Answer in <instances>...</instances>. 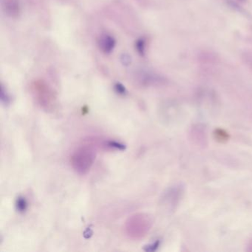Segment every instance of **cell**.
I'll return each instance as SVG.
<instances>
[{"mask_svg":"<svg viewBox=\"0 0 252 252\" xmlns=\"http://www.w3.org/2000/svg\"><path fill=\"white\" fill-rule=\"evenodd\" d=\"M97 146L95 141H88L75 149L70 156V163L77 173L85 175L91 170L96 157Z\"/></svg>","mask_w":252,"mask_h":252,"instance_id":"cell-1","label":"cell"},{"mask_svg":"<svg viewBox=\"0 0 252 252\" xmlns=\"http://www.w3.org/2000/svg\"><path fill=\"white\" fill-rule=\"evenodd\" d=\"M153 220L147 214H135L129 217L125 222L126 235L132 239L143 238L151 229Z\"/></svg>","mask_w":252,"mask_h":252,"instance_id":"cell-2","label":"cell"},{"mask_svg":"<svg viewBox=\"0 0 252 252\" xmlns=\"http://www.w3.org/2000/svg\"><path fill=\"white\" fill-rule=\"evenodd\" d=\"M32 92L36 102L44 110H53L56 104V97L52 90L42 82H36L32 86Z\"/></svg>","mask_w":252,"mask_h":252,"instance_id":"cell-3","label":"cell"},{"mask_svg":"<svg viewBox=\"0 0 252 252\" xmlns=\"http://www.w3.org/2000/svg\"><path fill=\"white\" fill-rule=\"evenodd\" d=\"M100 50L104 54H109L113 51L116 46V40L111 35L104 33L100 36L98 41Z\"/></svg>","mask_w":252,"mask_h":252,"instance_id":"cell-4","label":"cell"},{"mask_svg":"<svg viewBox=\"0 0 252 252\" xmlns=\"http://www.w3.org/2000/svg\"><path fill=\"white\" fill-rule=\"evenodd\" d=\"M2 8L11 17H17L20 13L18 0H2Z\"/></svg>","mask_w":252,"mask_h":252,"instance_id":"cell-5","label":"cell"},{"mask_svg":"<svg viewBox=\"0 0 252 252\" xmlns=\"http://www.w3.org/2000/svg\"><path fill=\"white\" fill-rule=\"evenodd\" d=\"M243 60L245 64L252 70V51L245 52L243 55Z\"/></svg>","mask_w":252,"mask_h":252,"instance_id":"cell-6","label":"cell"},{"mask_svg":"<svg viewBox=\"0 0 252 252\" xmlns=\"http://www.w3.org/2000/svg\"><path fill=\"white\" fill-rule=\"evenodd\" d=\"M17 208L20 212H23L27 209V202L23 197H19L17 201Z\"/></svg>","mask_w":252,"mask_h":252,"instance_id":"cell-7","label":"cell"},{"mask_svg":"<svg viewBox=\"0 0 252 252\" xmlns=\"http://www.w3.org/2000/svg\"><path fill=\"white\" fill-rule=\"evenodd\" d=\"M137 50L141 55H144L145 54V41L143 39H140L137 42Z\"/></svg>","mask_w":252,"mask_h":252,"instance_id":"cell-8","label":"cell"},{"mask_svg":"<svg viewBox=\"0 0 252 252\" xmlns=\"http://www.w3.org/2000/svg\"><path fill=\"white\" fill-rule=\"evenodd\" d=\"M1 100L2 102L6 104L10 102V96L8 95V93L5 91L3 85H2V88H1Z\"/></svg>","mask_w":252,"mask_h":252,"instance_id":"cell-9","label":"cell"},{"mask_svg":"<svg viewBox=\"0 0 252 252\" xmlns=\"http://www.w3.org/2000/svg\"><path fill=\"white\" fill-rule=\"evenodd\" d=\"M116 90L119 94H125V88L123 85H121V84L118 83L116 84Z\"/></svg>","mask_w":252,"mask_h":252,"instance_id":"cell-10","label":"cell"},{"mask_svg":"<svg viewBox=\"0 0 252 252\" xmlns=\"http://www.w3.org/2000/svg\"><path fill=\"white\" fill-rule=\"evenodd\" d=\"M237 1H240V2H245V0H237Z\"/></svg>","mask_w":252,"mask_h":252,"instance_id":"cell-11","label":"cell"}]
</instances>
